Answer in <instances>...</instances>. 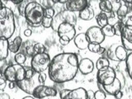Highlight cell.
I'll list each match as a JSON object with an SVG mask.
<instances>
[{"instance_id": "1", "label": "cell", "mask_w": 132, "mask_h": 99, "mask_svg": "<svg viewBox=\"0 0 132 99\" xmlns=\"http://www.w3.org/2000/svg\"><path fill=\"white\" fill-rule=\"evenodd\" d=\"M78 57L76 54L64 52L57 54L51 59L48 76L58 84L73 80L78 72Z\"/></svg>"}, {"instance_id": "2", "label": "cell", "mask_w": 132, "mask_h": 99, "mask_svg": "<svg viewBox=\"0 0 132 99\" xmlns=\"http://www.w3.org/2000/svg\"><path fill=\"white\" fill-rule=\"evenodd\" d=\"M15 16L9 7L0 8V38L8 40L15 32Z\"/></svg>"}, {"instance_id": "3", "label": "cell", "mask_w": 132, "mask_h": 99, "mask_svg": "<svg viewBox=\"0 0 132 99\" xmlns=\"http://www.w3.org/2000/svg\"><path fill=\"white\" fill-rule=\"evenodd\" d=\"M45 8L36 1H30L25 8L24 18L33 27H40L44 18Z\"/></svg>"}, {"instance_id": "4", "label": "cell", "mask_w": 132, "mask_h": 99, "mask_svg": "<svg viewBox=\"0 0 132 99\" xmlns=\"http://www.w3.org/2000/svg\"><path fill=\"white\" fill-rule=\"evenodd\" d=\"M56 32L59 36L60 44L64 46L67 45L70 41L73 40L76 36V29L74 25L68 22H63L60 24Z\"/></svg>"}, {"instance_id": "5", "label": "cell", "mask_w": 132, "mask_h": 99, "mask_svg": "<svg viewBox=\"0 0 132 99\" xmlns=\"http://www.w3.org/2000/svg\"><path fill=\"white\" fill-rule=\"evenodd\" d=\"M51 61V55L48 53L36 54L31 58V67L35 70L36 73H44L45 70L49 69Z\"/></svg>"}, {"instance_id": "6", "label": "cell", "mask_w": 132, "mask_h": 99, "mask_svg": "<svg viewBox=\"0 0 132 99\" xmlns=\"http://www.w3.org/2000/svg\"><path fill=\"white\" fill-rule=\"evenodd\" d=\"M25 67L22 65L15 64L6 67L3 71V75L5 79L8 82H16L25 78Z\"/></svg>"}, {"instance_id": "7", "label": "cell", "mask_w": 132, "mask_h": 99, "mask_svg": "<svg viewBox=\"0 0 132 99\" xmlns=\"http://www.w3.org/2000/svg\"><path fill=\"white\" fill-rule=\"evenodd\" d=\"M63 22H68L70 24L75 25L77 22V16L75 14V12L65 9L55 15V16L53 18L52 25H51L52 30L57 31L60 25Z\"/></svg>"}, {"instance_id": "8", "label": "cell", "mask_w": 132, "mask_h": 99, "mask_svg": "<svg viewBox=\"0 0 132 99\" xmlns=\"http://www.w3.org/2000/svg\"><path fill=\"white\" fill-rule=\"evenodd\" d=\"M106 58L112 61H125L127 58V51L122 45L113 44L106 51Z\"/></svg>"}, {"instance_id": "9", "label": "cell", "mask_w": 132, "mask_h": 99, "mask_svg": "<svg viewBox=\"0 0 132 99\" xmlns=\"http://www.w3.org/2000/svg\"><path fill=\"white\" fill-rule=\"evenodd\" d=\"M117 72L112 67H107L101 70H97V84L102 86L108 85L111 84L116 78Z\"/></svg>"}, {"instance_id": "10", "label": "cell", "mask_w": 132, "mask_h": 99, "mask_svg": "<svg viewBox=\"0 0 132 99\" xmlns=\"http://www.w3.org/2000/svg\"><path fill=\"white\" fill-rule=\"evenodd\" d=\"M89 43L102 44L105 40L106 36L102 33V28L98 26H93L89 27L85 32Z\"/></svg>"}, {"instance_id": "11", "label": "cell", "mask_w": 132, "mask_h": 99, "mask_svg": "<svg viewBox=\"0 0 132 99\" xmlns=\"http://www.w3.org/2000/svg\"><path fill=\"white\" fill-rule=\"evenodd\" d=\"M60 93L55 88L50 86H45L44 84H40L36 87V88L33 91L32 96L35 98L41 99L45 97H53L56 96V95Z\"/></svg>"}, {"instance_id": "12", "label": "cell", "mask_w": 132, "mask_h": 99, "mask_svg": "<svg viewBox=\"0 0 132 99\" xmlns=\"http://www.w3.org/2000/svg\"><path fill=\"white\" fill-rule=\"evenodd\" d=\"M121 39L122 45L126 51H132V27L124 26L121 31Z\"/></svg>"}, {"instance_id": "13", "label": "cell", "mask_w": 132, "mask_h": 99, "mask_svg": "<svg viewBox=\"0 0 132 99\" xmlns=\"http://www.w3.org/2000/svg\"><path fill=\"white\" fill-rule=\"evenodd\" d=\"M97 87L99 89L103 90L106 94L111 95V96H114L116 93H118L119 91H121L122 88L121 81L118 79V78H117V76H116L115 80L111 82V84L108 85H104V86H102L101 84H97Z\"/></svg>"}, {"instance_id": "14", "label": "cell", "mask_w": 132, "mask_h": 99, "mask_svg": "<svg viewBox=\"0 0 132 99\" xmlns=\"http://www.w3.org/2000/svg\"><path fill=\"white\" fill-rule=\"evenodd\" d=\"M16 86H18L21 90H22L23 92L30 95H32L33 91L36 88V87L40 84V82L36 84L33 78H31V79L24 78L22 80L16 82Z\"/></svg>"}, {"instance_id": "15", "label": "cell", "mask_w": 132, "mask_h": 99, "mask_svg": "<svg viewBox=\"0 0 132 99\" xmlns=\"http://www.w3.org/2000/svg\"><path fill=\"white\" fill-rule=\"evenodd\" d=\"M66 9L73 12H79L88 6V0H69L65 3Z\"/></svg>"}, {"instance_id": "16", "label": "cell", "mask_w": 132, "mask_h": 99, "mask_svg": "<svg viewBox=\"0 0 132 99\" xmlns=\"http://www.w3.org/2000/svg\"><path fill=\"white\" fill-rule=\"evenodd\" d=\"M94 67L95 65L93 61L90 60L89 58H84L78 63V71L84 75H88V74L93 73Z\"/></svg>"}, {"instance_id": "17", "label": "cell", "mask_w": 132, "mask_h": 99, "mask_svg": "<svg viewBox=\"0 0 132 99\" xmlns=\"http://www.w3.org/2000/svg\"><path fill=\"white\" fill-rule=\"evenodd\" d=\"M62 99H88L87 90L84 88L70 89L67 95Z\"/></svg>"}, {"instance_id": "18", "label": "cell", "mask_w": 132, "mask_h": 99, "mask_svg": "<svg viewBox=\"0 0 132 99\" xmlns=\"http://www.w3.org/2000/svg\"><path fill=\"white\" fill-rule=\"evenodd\" d=\"M73 42L76 47L79 50H82V51L88 49L89 45V41L87 38L85 33H79V34L76 35L73 39Z\"/></svg>"}, {"instance_id": "19", "label": "cell", "mask_w": 132, "mask_h": 99, "mask_svg": "<svg viewBox=\"0 0 132 99\" xmlns=\"http://www.w3.org/2000/svg\"><path fill=\"white\" fill-rule=\"evenodd\" d=\"M36 42L33 40H26L22 42V46L20 48V52L24 54L27 57H32L35 55L34 45Z\"/></svg>"}, {"instance_id": "20", "label": "cell", "mask_w": 132, "mask_h": 99, "mask_svg": "<svg viewBox=\"0 0 132 99\" xmlns=\"http://www.w3.org/2000/svg\"><path fill=\"white\" fill-rule=\"evenodd\" d=\"M9 53V42L7 39L0 38V60H6Z\"/></svg>"}, {"instance_id": "21", "label": "cell", "mask_w": 132, "mask_h": 99, "mask_svg": "<svg viewBox=\"0 0 132 99\" xmlns=\"http://www.w3.org/2000/svg\"><path fill=\"white\" fill-rule=\"evenodd\" d=\"M95 16L94 11L91 7L88 6L84 9H82L78 12V18L84 21H90L92 20Z\"/></svg>"}, {"instance_id": "22", "label": "cell", "mask_w": 132, "mask_h": 99, "mask_svg": "<svg viewBox=\"0 0 132 99\" xmlns=\"http://www.w3.org/2000/svg\"><path fill=\"white\" fill-rule=\"evenodd\" d=\"M22 37L18 36H16L14 40H12L11 42H9V51L12 53H18L20 51V48L22 44Z\"/></svg>"}, {"instance_id": "23", "label": "cell", "mask_w": 132, "mask_h": 99, "mask_svg": "<svg viewBox=\"0 0 132 99\" xmlns=\"http://www.w3.org/2000/svg\"><path fill=\"white\" fill-rule=\"evenodd\" d=\"M129 12H130V9H129V7H128V5L126 3H123L121 4V5H120V7H118V9L116 11V13H117L118 19L120 21H121L126 16L128 15Z\"/></svg>"}, {"instance_id": "24", "label": "cell", "mask_w": 132, "mask_h": 99, "mask_svg": "<svg viewBox=\"0 0 132 99\" xmlns=\"http://www.w3.org/2000/svg\"><path fill=\"white\" fill-rule=\"evenodd\" d=\"M99 8L102 12H105V13H111L113 11L112 3L110 0H101L99 2Z\"/></svg>"}, {"instance_id": "25", "label": "cell", "mask_w": 132, "mask_h": 99, "mask_svg": "<svg viewBox=\"0 0 132 99\" xmlns=\"http://www.w3.org/2000/svg\"><path fill=\"white\" fill-rule=\"evenodd\" d=\"M96 21L98 27H100L101 28L105 27L106 24H108V16H107V13L101 12L100 13H98L96 16Z\"/></svg>"}, {"instance_id": "26", "label": "cell", "mask_w": 132, "mask_h": 99, "mask_svg": "<svg viewBox=\"0 0 132 99\" xmlns=\"http://www.w3.org/2000/svg\"><path fill=\"white\" fill-rule=\"evenodd\" d=\"M88 50L92 53H96L99 54V55H103L106 52V49L104 47L101 46L100 44H93V43H89Z\"/></svg>"}, {"instance_id": "27", "label": "cell", "mask_w": 132, "mask_h": 99, "mask_svg": "<svg viewBox=\"0 0 132 99\" xmlns=\"http://www.w3.org/2000/svg\"><path fill=\"white\" fill-rule=\"evenodd\" d=\"M96 68L97 70H101L103 69H106L110 66V62L109 60L107 59L106 56H102L97 60L96 62Z\"/></svg>"}, {"instance_id": "28", "label": "cell", "mask_w": 132, "mask_h": 99, "mask_svg": "<svg viewBox=\"0 0 132 99\" xmlns=\"http://www.w3.org/2000/svg\"><path fill=\"white\" fill-rule=\"evenodd\" d=\"M102 31L105 36L113 37L114 36H116L115 29H114L113 26H111L110 24H106L105 27H102Z\"/></svg>"}, {"instance_id": "29", "label": "cell", "mask_w": 132, "mask_h": 99, "mask_svg": "<svg viewBox=\"0 0 132 99\" xmlns=\"http://www.w3.org/2000/svg\"><path fill=\"white\" fill-rule=\"evenodd\" d=\"M126 65L128 75H129L130 78L132 80V52L128 54L127 58L126 60Z\"/></svg>"}, {"instance_id": "30", "label": "cell", "mask_w": 132, "mask_h": 99, "mask_svg": "<svg viewBox=\"0 0 132 99\" xmlns=\"http://www.w3.org/2000/svg\"><path fill=\"white\" fill-rule=\"evenodd\" d=\"M46 46L40 42H36L34 45V51L36 54H41V53H47L46 52Z\"/></svg>"}, {"instance_id": "31", "label": "cell", "mask_w": 132, "mask_h": 99, "mask_svg": "<svg viewBox=\"0 0 132 99\" xmlns=\"http://www.w3.org/2000/svg\"><path fill=\"white\" fill-rule=\"evenodd\" d=\"M14 60L16 64H21V65H22L25 64V62H26L27 60V56L24 55V54L22 53H16V55L14 56Z\"/></svg>"}, {"instance_id": "32", "label": "cell", "mask_w": 132, "mask_h": 99, "mask_svg": "<svg viewBox=\"0 0 132 99\" xmlns=\"http://www.w3.org/2000/svg\"><path fill=\"white\" fill-rule=\"evenodd\" d=\"M124 25L122 23L121 21H119V22H117V23H116L113 27L115 29V33H116V36H121V31H122V29L124 27Z\"/></svg>"}, {"instance_id": "33", "label": "cell", "mask_w": 132, "mask_h": 99, "mask_svg": "<svg viewBox=\"0 0 132 99\" xmlns=\"http://www.w3.org/2000/svg\"><path fill=\"white\" fill-rule=\"evenodd\" d=\"M110 16H108V24L111 25V26H114V25L117 23V22H119V19L117 16V13H116V12H111L110 13Z\"/></svg>"}, {"instance_id": "34", "label": "cell", "mask_w": 132, "mask_h": 99, "mask_svg": "<svg viewBox=\"0 0 132 99\" xmlns=\"http://www.w3.org/2000/svg\"><path fill=\"white\" fill-rule=\"evenodd\" d=\"M26 71H25V78H27V79H31V78H34L35 74L36 73L35 72V70L33 69L31 67V68H25Z\"/></svg>"}, {"instance_id": "35", "label": "cell", "mask_w": 132, "mask_h": 99, "mask_svg": "<svg viewBox=\"0 0 132 99\" xmlns=\"http://www.w3.org/2000/svg\"><path fill=\"white\" fill-rule=\"evenodd\" d=\"M52 21H53V18L44 16L42 22H41V25H42V27L44 28H51L52 25Z\"/></svg>"}, {"instance_id": "36", "label": "cell", "mask_w": 132, "mask_h": 99, "mask_svg": "<svg viewBox=\"0 0 132 99\" xmlns=\"http://www.w3.org/2000/svg\"><path fill=\"white\" fill-rule=\"evenodd\" d=\"M55 9H54L53 7L45 8V10H44V16L53 18L54 16H55Z\"/></svg>"}, {"instance_id": "37", "label": "cell", "mask_w": 132, "mask_h": 99, "mask_svg": "<svg viewBox=\"0 0 132 99\" xmlns=\"http://www.w3.org/2000/svg\"><path fill=\"white\" fill-rule=\"evenodd\" d=\"M106 93L103 90L98 89L95 92L94 94V99H106Z\"/></svg>"}, {"instance_id": "38", "label": "cell", "mask_w": 132, "mask_h": 99, "mask_svg": "<svg viewBox=\"0 0 132 99\" xmlns=\"http://www.w3.org/2000/svg\"><path fill=\"white\" fill-rule=\"evenodd\" d=\"M40 4L44 8H50L53 7L55 3H54V0H40Z\"/></svg>"}, {"instance_id": "39", "label": "cell", "mask_w": 132, "mask_h": 99, "mask_svg": "<svg viewBox=\"0 0 132 99\" xmlns=\"http://www.w3.org/2000/svg\"><path fill=\"white\" fill-rule=\"evenodd\" d=\"M29 2H27V0H24L22 3H21L20 4H18V12L21 16H24V12H25V8H26L27 3Z\"/></svg>"}, {"instance_id": "40", "label": "cell", "mask_w": 132, "mask_h": 99, "mask_svg": "<svg viewBox=\"0 0 132 99\" xmlns=\"http://www.w3.org/2000/svg\"><path fill=\"white\" fill-rule=\"evenodd\" d=\"M122 23L125 26L132 27V15H127L121 20Z\"/></svg>"}, {"instance_id": "41", "label": "cell", "mask_w": 132, "mask_h": 99, "mask_svg": "<svg viewBox=\"0 0 132 99\" xmlns=\"http://www.w3.org/2000/svg\"><path fill=\"white\" fill-rule=\"evenodd\" d=\"M46 78L47 76L45 73H38V76H37V79H38V82L40 84H44L45 80H46Z\"/></svg>"}, {"instance_id": "42", "label": "cell", "mask_w": 132, "mask_h": 99, "mask_svg": "<svg viewBox=\"0 0 132 99\" xmlns=\"http://www.w3.org/2000/svg\"><path fill=\"white\" fill-rule=\"evenodd\" d=\"M95 92L93 90H87V95H88V99H93L94 98Z\"/></svg>"}, {"instance_id": "43", "label": "cell", "mask_w": 132, "mask_h": 99, "mask_svg": "<svg viewBox=\"0 0 132 99\" xmlns=\"http://www.w3.org/2000/svg\"><path fill=\"white\" fill-rule=\"evenodd\" d=\"M114 97L116 99H121L122 97H123V93H122V91H119L118 93H117L115 95H114Z\"/></svg>"}, {"instance_id": "44", "label": "cell", "mask_w": 132, "mask_h": 99, "mask_svg": "<svg viewBox=\"0 0 132 99\" xmlns=\"http://www.w3.org/2000/svg\"><path fill=\"white\" fill-rule=\"evenodd\" d=\"M0 99H10V96L6 93H0Z\"/></svg>"}, {"instance_id": "45", "label": "cell", "mask_w": 132, "mask_h": 99, "mask_svg": "<svg viewBox=\"0 0 132 99\" xmlns=\"http://www.w3.org/2000/svg\"><path fill=\"white\" fill-rule=\"evenodd\" d=\"M31 34H32V31L31 30V29H29V28H27V29H26V30L24 31V35H25V36H31Z\"/></svg>"}, {"instance_id": "46", "label": "cell", "mask_w": 132, "mask_h": 99, "mask_svg": "<svg viewBox=\"0 0 132 99\" xmlns=\"http://www.w3.org/2000/svg\"><path fill=\"white\" fill-rule=\"evenodd\" d=\"M41 99H61L60 98V93H58L56 96H53V97H43Z\"/></svg>"}, {"instance_id": "47", "label": "cell", "mask_w": 132, "mask_h": 99, "mask_svg": "<svg viewBox=\"0 0 132 99\" xmlns=\"http://www.w3.org/2000/svg\"><path fill=\"white\" fill-rule=\"evenodd\" d=\"M69 0H54L55 4L56 3H60V4H65L66 3H68Z\"/></svg>"}, {"instance_id": "48", "label": "cell", "mask_w": 132, "mask_h": 99, "mask_svg": "<svg viewBox=\"0 0 132 99\" xmlns=\"http://www.w3.org/2000/svg\"><path fill=\"white\" fill-rule=\"evenodd\" d=\"M16 85V82H9V84H8V87H9L10 89H13L15 88V86Z\"/></svg>"}, {"instance_id": "49", "label": "cell", "mask_w": 132, "mask_h": 99, "mask_svg": "<svg viewBox=\"0 0 132 99\" xmlns=\"http://www.w3.org/2000/svg\"><path fill=\"white\" fill-rule=\"evenodd\" d=\"M24 0H12V3L13 4H16V5H18L21 3H22Z\"/></svg>"}, {"instance_id": "50", "label": "cell", "mask_w": 132, "mask_h": 99, "mask_svg": "<svg viewBox=\"0 0 132 99\" xmlns=\"http://www.w3.org/2000/svg\"><path fill=\"white\" fill-rule=\"evenodd\" d=\"M7 86V84L5 82V84H0V91H3L4 89H5Z\"/></svg>"}, {"instance_id": "51", "label": "cell", "mask_w": 132, "mask_h": 99, "mask_svg": "<svg viewBox=\"0 0 132 99\" xmlns=\"http://www.w3.org/2000/svg\"><path fill=\"white\" fill-rule=\"evenodd\" d=\"M7 82V80L5 79V78H0V84H5V82Z\"/></svg>"}, {"instance_id": "52", "label": "cell", "mask_w": 132, "mask_h": 99, "mask_svg": "<svg viewBox=\"0 0 132 99\" xmlns=\"http://www.w3.org/2000/svg\"><path fill=\"white\" fill-rule=\"evenodd\" d=\"M121 1H122L123 3H126V4H129V3H130L132 2V0H121Z\"/></svg>"}, {"instance_id": "53", "label": "cell", "mask_w": 132, "mask_h": 99, "mask_svg": "<svg viewBox=\"0 0 132 99\" xmlns=\"http://www.w3.org/2000/svg\"><path fill=\"white\" fill-rule=\"evenodd\" d=\"M22 99H35V97H31V96H27V97H23Z\"/></svg>"}, {"instance_id": "54", "label": "cell", "mask_w": 132, "mask_h": 99, "mask_svg": "<svg viewBox=\"0 0 132 99\" xmlns=\"http://www.w3.org/2000/svg\"><path fill=\"white\" fill-rule=\"evenodd\" d=\"M127 5H128V7H129L130 11H131L132 10V2L130 3H129V4H127Z\"/></svg>"}, {"instance_id": "55", "label": "cell", "mask_w": 132, "mask_h": 99, "mask_svg": "<svg viewBox=\"0 0 132 99\" xmlns=\"http://www.w3.org/2000/svg\"><path fill=\"white\" fill-rule=\"evenodd\" d=\"M3 7H4L3 6V2L1 1V0H0V8H2Z\"/></svg>"}, {"instance_id": "56", "label": "cell", "mask_w": 132, "mask_h": 99, "mask_svg": "<svg viewBox=\"0 0 132 99\" xmlns=\"http://www.w3.org/2000/svg\"><path fill=\"white\" fill-rule=\"evenodd\" d=\"M3 77H4V75H3V73L0 71V78H3Z\"/></svg>"}, {"instance_id": "57", "label": "cell", "mask_w": 132, "mask_h": 99, "mask_svg": "<svg viewBox=\"0 0 132 99\" xmlns=\"http://www.w3.org/2000/svg\"><path fill=\"white\" fill-rule=\"evenodd\" d=\"M3 1H6V2H12V0H3Z\"/></svg>"}]
</instances>
